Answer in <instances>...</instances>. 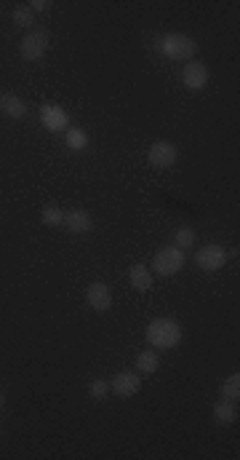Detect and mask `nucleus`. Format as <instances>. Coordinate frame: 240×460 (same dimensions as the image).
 <instances>
[{"label": "nucleus", "mask_w": 240, "mask_h": 460, "mask_svg": "<svg viewBox=\"0 0 240 460\" xmlns=\"http://www.w3.org/2000/svg\"><path fill=\"white\" fill-rule=\"evenodd\" d=\"M155 54L171 59V62H192L198 56V43L195 37L185 35V33H163L152 40Z\"/></svg>", "instance_id": "1"}, {"label": "nucleus", "mask_w": 240, "mask_h": 460, "mask_svg": "<svg viewBox=\"0 0 240 460\" xmlns=\"http://www.w3.org/2000/svg\"><path fill=\"white\" fill-rule=\"evenodd\" d=\"M182 327L174 318H152L145 330V340L149 348L155 350H171L182 343Z\"/></svg>", "instance_id": "2"}, {"label": "nucleus", "mask_w": 240, "mask_h": 460, "mask_svg": "<svg viewBox=\"0 0 240 460\" xmlns=\"http://www.w3.org/2000/svg\"><path fill=\"white\" fill-rule=\"evenodd\" d=\"M48 43H51V33L46 27H35L30 33H24L19 40V54L27 62H40L46 51H48Z\"/></svg>", "instance_id": "3"}, {"label": "nucleus", "mask_w": 240, "mask_h": 460, "mask_svg": "<svg viewBox=\"0 0 240 460\" xmlns=\"http://www.w3.org/2000/svg\"><path fill=\"white\" fill-rule=\"evenodd\" d=\"M187 265V255L182 249H176L174 244L171 246H163V249H158L155 252V257H152V273H158V276H176L182 268Z\"/></svg>", "instance_id": "4"}, {"label": "nucleus", "mask_w": 240, "mask_h": 460, "mask_svg": "<svg viewBox=\"0 0 240 460\" xmlns=\"http://www.w3.org/2000/svg\"><path fill=\"white\" fill-rule=\"evenodd\" d=\"M227 259H230V252H227L224 246H219V244H205V246H201V249L192 255L195 268L203 271V273H216V271H222L224 265H227Z\"/></svg>", "instance_id": "5"}, {"label": "nucleus", "mask_w": 240, "mask_h": 460, "mask_svg": "<svg viewBox=\"0 0 240 460\" xmlns=\"http://www.w3.org/2000/svg\"><path fill=\"white\" fill-rule=\"evenodd\" d=\"M40 123H43L46 131L64 134L70 129V112L64 110L62 105H56V102H46V105H40Z\"/></svg>", "instance_id": "6"}, {"label": "nucleus", "mask_w": 240, "mask_h": 460, "mask_svg": "<svg viewBox=\"0 0 240 460\" xmlns=\"http://www.w3.org/2000/svg\"><path fill=\"white\" fill-rule=\"evenodd\" d=\"M179 161V150L174 142H168V139H158V142H152L147 150V164L152 169H171V166H176Z\"/></svg>", "instance_id": "7"}, {"label": "nucleus", "mask_w": 240, "mask_h": 460, "mask_svg": "<svg viewBox=\"0 0 240 460\" xmlns=\"http://www.w3.org/2000/svg\"><path fill=\"white\" fill-rule=\"evenodd\" d=\"M110 391L115 393V396H120V399L136 396V393L142 391V375H139V372L123 369V372H118V375L110 380Z\"/></svg>", "instance_id": "8"}, {"label": "nucleus", "mask_w": 240, "mask_h": 460, "mask_svg": "<svg viewBox=\"0 0 240 460\" xmlns=\"http://www.w3.org/2000/svg\"><path fill=\"white\" fill-rule=\"evenodd\" d=\"M208 80H211V73H208V67H205L203 62H198V59L185 62V67H182V83H185V89L201 92V89L208 86Z\"/></svg>", "instance_id": "9"}, {"label": "nucleus", "mask_w": 240, "mask_h": 460, "mask_svg": "<svg viewBox=\"0 0 240 460\" xmlns=\"http://www.w3.org/2000/svg\"><path fill=\"white\" fill-rule=\"evenodd\" d=\"M86 303H89V308L96 313H104L112 308V289L107 284H102V281H93L86 287Z\"/></svg>", "instance_id": "10"}, {"label": "nucleus", "mask_w": 240, "mask_h": 460, "mask_svg": "<svg viewBox=\"0 0 240 460\" xmlns=\"http://www.w3.org/2000/svg\"><path fill=\"white\" fill-rule=\"evenodd\" d=\"M27 102L14 92H3L0 94V115L11 118V121H24L27 118Z\"/></svg>", "instance_id": "11"}, {"label": "nucleus", "mask_w": 240, "mask_h": 460, "mask_svg": "<svg viewBox=\"0 0 240 460\" xmlns=\"http://www.w3.org/2000/svg\"><path fill=\"white\" fill-rule=\"evenodd\" d=\"M62 225H64L70 233H75V236H83V233H91L93 230V220L86 209H67Z\"/></svg>", "instance_id": "12"}, {"label": "nucleus", "mask_w": 240, "mask_h": 460, "mask_svg": "<svg viewBox=\"0 0 240 460\" xmlns=\"http://www.w3.org/2000/svg\"><path fill=\"white\" fill-rule=\"evenodd\" d=\"M129 284H131V289H136V292H149L152 284H155V273L149 271V265L136 262V265L129 268Z\"/></svg>", "instance_id": "13"}, {"label": "nucleus", "mask_w": 240, "mask_h": 460, "mask_svg": "<svg viewBox=\"0 0 240 460\" xmlns=\"http://www.w3.org/2000/svg\"><path fill=\"white\" fill-rule=\"evenodd\" d=\"M133 364H136V372H139V375H152V372H158V367H160V356H158L155 348H147V350H142V353H136Z\"/></svg>", "instance_id": "14"}, {"label": "nucleus", "mask_w": 240, "mask_h": 460, "mask_svg": "<svg viewBox=\"0 0 240 460\" xmlns=\"http://www.w3.org/2000/svg\"><path fill=\"white\" fill-rule=\"evenodd\" d=\"M214 420L219 425L235 423V420H238V407H235V402H227V399L216 402V404H214Z\"/></svg>", "instance_id": "15"}, {"label": "nucleus", "mask_w": 240, "mask_h": 460, "mask_svg": "<svg viewBox=\"0 0 240 460\" xmlns=\"http://www.w3.org/2000/svg\"><path fill=\"white\" fill-rule=\"evenodd\" d=\"M64 145L75 153H80V150H89L91 145V139H89V134L86 129H77V126H70V129L64 131Z\"/></svg>", "instance_id": "16"}, {"label": "nucleus", "mask_w": 240, "mask_h": 460, "mask_svg": "<svg viewBox=\"0 0 240 460\" xmlns=\"http://www.w3.org/2000/svg\"><path fill=\"white\" fill-rule=\"evenodd\" d=\"M195 241H198V233H195L190 225H182V228H176V230H174V246H176V249H182V252L192 249V246H195Z\"/></svg>", "instance_id": "17"}, {"label": "nucleus", "mask_w": 240, "mask_h": 460, "mask_svg": "<svg viewBox=\"0 0 240 460\" xmlns=\"http://www.w3.org/2000/svg\"><path fill=\"white\" fill-rule=\"evenodd\" d=\"M40 220H43V225H48V228H62V222H64V209L56 206V203H46V206L40 209Z\"/></svg>", "instance_id": "18"}, {"label": "nucleus", "mask_w": 240, "mask_h": 460, "mask_svg": "<svg viewBox=\"0 0 240 460\" xmlns=\"http://www.w3.org/2000/svg\"><path fill=\"white\" fill-rule=\"evenodd\" d=\"M11 19H14V27H19V30H27V33L35 30V14L27 6H17Z\"/></svg>", "instance_id": "19"}, {"label": "nucleus", "mask_w": 240, "mask_h": 460, "mask_svg": "<svg viewBox=\"0 0 240 460\" xmlns=\"http://www.w3.org/2000/svg\"><path fill=\"white\" fill-rule=\"evenodd\" d=\"M219 393H222V399H227V402H238L240 399V375L238 372L230 375V377H224Z\"/></svg>", "instance_id": "20"}, {"label": "nucleus", "mask_w": 240, "mask_h": 460, "mask_svg": "<svg viewBox=\"0 0 240 460\" xmlns=\"http://www.w3.org/2000/svg\"><path fill=\"white\" fill-rule=\"evenodd\" d=\"M107 393H110V380L96 377V380L89 383V396H91L93 402H104V399H107Z\"/></svg>", "instance_id": "21"}, {"label": "nucleus", "mask_w": 240, "mask_h": 460, "mask_svg": "<svg viewBox=\"0 0 240 460\" xmlns=\"http://www.w3.org/2000/svg\"><path fill=\"white\" fill-rule=\"evenodd\" d=\"M27 8H30L33 14H48V11L54 8V3H51V0H30Z\"/></svg>", "instance_id": "22"}, {"label": "nucleus", "mask_w": 240, "mask_h": 460, "mask_svg": "<svg viewBox=\"0 0 240 460\" xmlns=\"http://www.w3.org/2000/svg\"><path fill=\"white\" fill-rule=\"evenodd\" d=\"M0 407H3V393H0Z\"/></svg>", "instance_id": "23"}]
</instances>
